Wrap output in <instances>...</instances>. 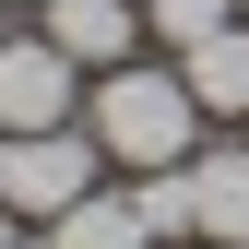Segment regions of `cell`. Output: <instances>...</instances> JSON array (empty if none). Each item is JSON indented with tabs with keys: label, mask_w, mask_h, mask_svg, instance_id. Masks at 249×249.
I'll return each mask as SVG.
<instances>
[{
	"label": "cell",
	"mask_w": 249,
	"mask_h": 249,
	"mask_svg": "<svg viewBox=\"0 0 249 249\" xmlns=\"http://www.w3.org/2000/svg\"><path fill=\"white\" fill-rule=\"evenodd\" d=\"M83 131L107 142V166H131V178H154V166H190V131H202V95L178 83V59H166V71H142V59H119V71L95 83V107H83Z\"/></svg>",
	"instance_id": "obj_1"
},
{
	"label": "cell",
	"mask_w": 249,
	"mask_h": 249,
	"mask_svg": "<svg viewBox=\"0 0 249 249\" xmlns=\"http://www.w3.org/2000/svg\"><path fill=\"white\" fill-rule=\"evenodd\" d=\"M95 166H107V142L95 131H0V202L24 213V226H48V213H71L83 190H95Z\"/></svg>",
	"instance_id": "obj_2"
},
{
	"label": "cell",
	"mask_w": 249,
	"mask_h": 249,
	"mask_svg": "<svg viewBox=\"0 0 249 249\" xmlns=\"http://www.w3.org/2000/svg\"><path fill=\"white\" fill-rule=\"evenodd\" d=\"M83 95V59L59 36H0V131H59Z\"/></svg>",
	"instance_id": "obj_3"
},
{
	"label": "cell",
	"mask_w": 249,
	"mask_h": 249,
	"mask_svg": "<svg viewBox=\"0 0 249 249\" xmlns=\"http://www.w3.org/2000/svg\"><path fill=\"white\" fill-rule=\"evenodd\" d=\"M48 12V36L83 59V71H119V59L142 48V0H36Z\"/></svg>",
	"instance_id": "obj_4"
},
{
	"label": "cell",
	"mask_w": 249,
	"mask_h": 249,
	"mask_svg": "<svg viewBox=\"0 0 249 249\" xmlns=\"http://www.w3.org/2000/svg\"><path fill=\"white\" fill-rule=\"evenodd\" d=\"M178 83L202 95V119H249V12L213 24L202 48H178Z\"/></svg>",
	"instance_id": "obj_5"
},
{
	"label": "cell",
	"mask_w": 249,
	"mask_h": 249,
	"mask_svg": "<svg viewBox=\"0 0 249 249\" xmlns=\"http://www.w3.org/2000/svg\"><path fill=\"white\" fill-rule=\"evenodd\" d=\"M190 213H202V237L249 249V142H213V154H190Z\"/></svg>",
	"instance_id": "obj_6"
},
{
	"label": "cell",
	"mask_w": 249,
	"mask_h": 249,
	"mask_svg": "<svg viewBox=\"0 0 249 249\" xmlns=\"http://www.w3.org/2000/svg\"><path fill=\"white\" fill-rule=\"evenodd\" d=\"M36 249H154V226H142L131 202H107V190H83L71 213H48V237H36Z\"/></svg>",
	"instance_id": "obj_7"
},
{
	"label": "cell",
	"mask_w": 249,
	"mask_h": 249,
	"mask_svg": "<svg viewBox=\"0 0 249 249\" xmlns=\"http://www.w3.org/2000/svg\"><path fill=\"white\" fill-rule=\"evenodd\" d=\"M131 213H142L154 237H202V213H190V166H154L142 190H131Z\"/></svg>",
	"instance_id": "obj_8"
},
{
	"label": "cell",
	"mask_w": 249,
	"mask_h": 249,
	"mask_svg": "<svg viewBox=\"0 0 249 249\" xmlns=\"http://www.w3.org/2000/svg\"><path fill=\"white\" fill-rule=\"evenodd\" d=\"M142 24H154L166 48H202L213 24H237V0H142Z\"/></svg>",
	"instance_id": "obj_9"
},
{
	"label": "cell",
	"mask_w": 249,
	"mask_h": 249,
	"mask_svg": "<svg viewBox=\"0 0 249 249\" xmlns=\"http://www.w3.org/2000/svg\"><path fill=\"white\" fill-rule=\"evenodd\" d=\"M0 12H12V0H0Z\"/></svg>",
	"instance_id": "obj_10"
},
{
	"label": "cell",
	"mask_w": 249,
	"mask_h": 249,
	"mask_svg": "<svg viewBox=\"0 0 249 249\" xmlns=\"http://www.w3.org/2000/svg\"><path fill=\"white\" fill-rule=\"evenodd\" d=\"M237 12H249V0H237Z\"/></svg>",
	"instance_id": "obj_11"
},
{
	"label": "cell",
	"mask_w": 249,
	"mask_h": 249,
	"mask_svg": "<svg viewBox=\"0 0 249 249\" xmlns=\"http://www.w3.org/2000/svg\"><path fill=\"white\" fill-rule=\"evenodd\" d=\"M12 249H24V237H12Z\"/></svg>",
	"instance_id": "obj_12"
}]
</instances>
